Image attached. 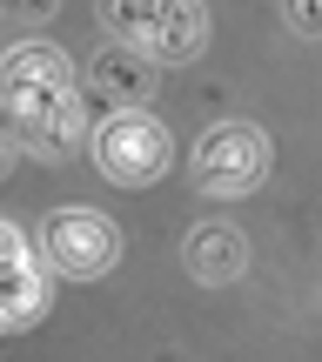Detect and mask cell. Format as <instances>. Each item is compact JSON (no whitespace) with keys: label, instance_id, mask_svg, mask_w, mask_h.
Instances as JSON below:
<instances>
[{"label":"cell","instance_id":"obj_1","mask_svg":"<svg viewBox=\"0 0 322 362\" xmlns=\"http://www.w3.org/2000/svg\"><path fill=\"white\" fill-rule=\"evenodd\" d=\"M94 161H101L108 181L142 188V181H155L168 168V128L155 115H142V107H121V115H108L101 134H94Z\"/></svg>","mask_w":322,"mask_h":362},{"label":"cell","instance_id":"obj_2","mask_svg":"<svg viewBox=\"0 0 322 362\" xmlns=\"http://www.w3.org/2000/svg\"><path fill=\"white\" fill-rule=\"evenodd\" d=\"M262 175H269V141L255 128H215L195 148V181L208 194H248Z\"/></svg>","mask_w":322,"mask_h":362},{"label":"cell","instance_id":"obj_3","mask_svg":"<svg viewBox=\"0 0 322 362\" xmlns=\"http://www.w3.org/2000/svg\"><path fill=\"white\" fill-rule=\"evenodd\" d=\"M108 21H115L121 40H134L155 61H181L202 40V7H142V0H121V7H108Z\"/></svg>","mask_w":322,"mask_h":362},{"label":"cell","instance_id":"obj_4","mask_svg":"<svg viewBox=\"0 0 322 362\" xmlns=\"http://www.w3.org/2000/svg\"><path fill=\"white\" fill-rule=\"evenodd\" d=\"M47 255L54 269L67 275H101L108 262L121 255V235L108 215H94V208H61V215L47 221Z\"/></svg>","mask_w":322,"mask_h":362},{"label":"cell","instance_id":"obj_5","mask_svg":"<svg viewBox=\"0 0 322 362\" xmlns=\"http://www.w3.org/2000/svg\"><path fill=\"white\" fill-rule=\"evenodd\" d=\"M0 94H67V54L47 40H21L0 61Z\"/></svg>","mask_w":322,"mask_h":362},{"label":"cell","instance_id":"obj_6","mask_svg":"<svg viewBox=\"0 0 322 362\" xmlns=\"http://www.w3.org/2000/svg\"><path fill=\"white\" fill-rule=\"evenodd\" d=\"M13 141L34 148V155H61V148H74L81 141V101H74V94H61V101H54L47 115H34Z\"/></svg>","mask_w":322,"mask_h":362},{"label":"cell","instance_id":"obj_7","mask_svg":"<svg viewBox=\"0 0 322 362\" xmlns=\"http://www.w3.org/2000/svg\"><path fill=\"white\" fill-rule=\"evenodd\" d=\"M188 269L202 275V282H235V275H242V235L235 228H202L188 242Z\"/></svg>","mask_w":322,"mask_h":362},{"label":"cell","instance_id":"obj_8","mask_svg":"<svg viewBox=\"0 0 322 362\" xmlns=\"http://www.w3.org/2000/svg\"><path fill=\"white\" fill-rule=\"evenodd\" d=\"M34 309H40V275H34V262L0 269V322H27Z\"/></svg>","mask_w":322,"mask_h":362},{"label":"cell","instance_id":"obj_9","mask_svg":"<svg viewBox=\"0 0 322 362\" xmlns=\"http://www.w3.org/2000/svg\"><path fill=\"white\" fill-rule=\"evenodd\" d=\"M94 88H101V94H121V101H134V94L148 88V61H128V54H121V61H101V67H94Z\"/></svg>","mask_w":322,"mask_h":362},{"label":"cell","instance_id":"obj_10","mask_svg":"<svg viewBox=\"0 0 322 362\" xmlns=\"http://www.w3.org/2000/svg\"><path fill=\"white\" fill-rule=\"evenodd\" d=\"M13 262H27V248H21V235L0 221V269H13Z\"/></svg>","mask_w":322,"mask_h":362}]
</instances>
